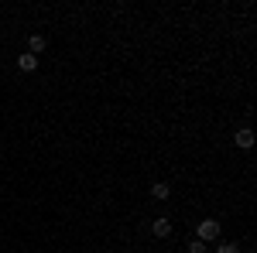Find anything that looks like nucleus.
Returning <instances> with one entry per match:
<instances>
[{
	"label": "nucleus",
	"instance_id": "nucleus-5",
	"mask_svg": "<svg viewBox=\"0 0 257 253\" xmlns=\"http://www.w3.org/2000/svg\"><path fill=\"white\" fill-rule=\"evenodd\" d=\"M18 69L21 72H35L38 69V59L35 55H18Z\"/></svg>",
	"mask_w": 257,
	"mask_h": 253
},
{
	"label": "nucleus",
	"instance_id": "nucleus-8",
	"mask_svg": "<svg viewBox=\"0 0 257 253\" xmlns=\"http://www.w3.org/2000/svg\"><path fill=\"white\" fill-rule=\"evenodd\" d=\"M216 253H240V246H237V243H219Z\"/></svg>",
	"mask_w": 257,
	"mask_h": 253
},
{
	"label": "nucleus",
	"instance_id": "nucleus-3",
	"mask_svg": "<svg viewBox=\"0 0 257 253\" xmlns=\"http://www.w3.org/2000/svg\"><path fill=\"white\" fill-rule=\"evenodd\" d=\"M45 45H48L45 35H31V38H28V55H35V59H38L41 52H45Z\"/></svg>",
	"mask_w": 257,
	"mask_h": 253
},
{
	"label": "nucleus",
	"instance_id": "nucleus-6",
	"mask_svg": "<svg viewBox=\"0 0 257 253\" xmlns=\"http://www.w3.org/2000/svg\"><path fill=\"white\" fill-rule=\"evenodd\" d=\"M151 195H155V198H158V202H165V198H168V195H172V188H168V185H165V181H155V185H151Z\"/></svg>",
	"mask_w": 257,
	"mask_h": 253
},
{
	"label": "nucleus",
	"instance_id": "nucleus-7",
	"mask_svg": "<svg viewBox=\"0 0 257 253\" xmlns=\"http://www.w3.org/2000/svg\"><path fill=\"white\" fill-rule=\"evenodd\" d=\"M209 246L202 243V239H189V253H206Z\"/></svg>",
	"mask_w": 257,
	"mask_h": 253
},
{
	"label": "nucleus",
	"instance_id": "nucleus-2",
	"mask_svg": "<svg viewBox=\"0 0 257 253\" xmlns=\"http://www.w3.org/2000/svg\"><path fill=\"white\" fill-rule=\"evenodd\" d=\"M233 140H237V147H243V151H250V147H254V130H250V127H240Z\"/></svg>",
	"mask_w": 257,
	"mask_h": 253
},
{
	"label": "nucleus",
	"instance_id": "nucleus-1",
	"mask_svg": "<svg viewBox=\"0 0 257 253\" xmlns=\"http://www.w3.org/2000/svg\"><path fill=\"white\" fill-rule=\"evenodd\" d=\"M196 239H202L206 246H209L213 239H219V219H202L196 226Z\"/></svg>",
	"mask_w": 257,
	"mask_h": 253
},
{
	"label": "nucleus",
	"instance_id": "nucleus-4",
	"mask_svg": "<svg viewBox=\"0 0 257 253\" xmlns=\"http://www.w3.org/2000/svg\"><path fill=\"white\" fill-rule=\"evenodd\" d=\"M151 233L158 236V239H168V236H172V222H168V219H155Z\"/></svg>",
	"mask_w": 257,
	"mask_h": 253
}]
</instances>
